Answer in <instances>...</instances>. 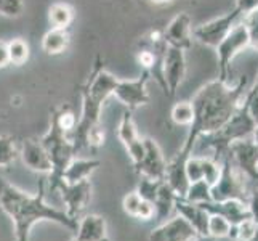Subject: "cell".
Listing matches in <instances>:
<instances>
[{"label":"cell","mask_w":258,"mask_h":241,"mask_svg":"<svg viewBox=\"0 0 258 241\" xmlns=\"http://www.w3.org/2000/svg\"><path fill=\"white\" fill-rule=\"evenodd\" d=\"M245 76H241V79L234 85L221 82L218 79L204 85L191 100L194 108V119L180 150L192 155L196 141L201 135L212 133L223 127L241 106L242 98L245 95Z\"/></svg>","instance_id":"cell-1"},{"label":"cell","mask_w":258,"mask_h":241,"mask_svg":"<svg viewBox=\"0 0 258 241\" xmlns=\"http://www.w3.org/2000/svg\"><path fill=\"white\" fill-rule=\"evenodd\" d=\"M47 178L40 182L37 195H28L18 186L0 178V209H2L15 224L16 241H29L32 227L42 220L55 222V224L74 230L77 220L71 219L64 211L50 206L45 203Z\"/></svg>","instance_id":"cell-2"},{"label":"cell","mask_w":258,"mask_h":241,"mask_svg":"<svg viewBox=\"0 0 258 241\" xmlns=\"http://www.w3.org/2000/svg\"><path fill=\"white\" fill-rule=\"evenodd\" d=\"M117 77L111 74L109 71L100 69L92 79V82H88L85 87V90L82 92V113L81 119L77 121V127L74 137L71 138V141L74 143L76 151H79L82 147H85V133L87 130L100 124V116L104 102L109 97H112V90L115 84H117Z\"/></svg>","instance_id":"cell-3"},{"label":"cell","mask_w":258,"mask_h":241,"mask_svg":"<svg viewBox=\"0 0 258 241\" xmlns=\"http://www.w3.org/2000/svg\"><path fill=\"white\" fill-rule=\"evenodd\" d=\"M256 124L253 122V119L250 118L247 110V105L241 103V106L236 110V113L231 116V119L225 124L223 127L212 132V133H206V135H201L198 138V141H201L202 148H212L213 150V159L221 163L228 155V148L233 141L237 140H244V138H250L252 133L255 130ZM196 141V143H198Z\"/></svg>","instance_id":"cell-4"},{"label":"cell","mask_w":258,"mask_h":241,"mask_svg":"<svg viewBox=\"0 0 258 241\" xmlns=\"http://www.w3.org/2000/svg\"><path fill=\"white\" fill-rule=\"evenodd\" d=\"M40 143L43 148L47 150V153L51 159L53 171L47 177L48 183V191H55V186L61 182V174L68 167V164L74 159V155L77 153L74 143L68 137V133H64L58 127V124L55 118H51L50 129L45 135L42 137Z\"/></svg>","instance_id":"cell-5"},{"label":"cell","mask_w":258,"mask_h":241,"mask_svg":"<svg viewBox=\"0 0 258 241\" xmlns=\"http://www.w3.org/2000/svg\"><path fill=\"white\" fill-rule=\"evenodd\" d=\"M247 180L241 172L237 171L233 164L229 155L221 159V174L215 185L210 186V196L212 201H226V200H239L247 204L248 193Z\"/></svg>","instance_id":"cell-6"},{"label":"cell","mask_w":258,"mask_h":241,"mask_svg":"<svg viewBox=\"0 0 258 241\" xmlns=\"http://www.w3.org/2000/svg\"><path fill=\"white\" fill-rule=\"evenodd\" d=\"M248 47V35L244 24L239 21L229 34L217 45V57H218V80L228 82L231 73V61L236 58L237 53L244 52Z\"/></svg>","instance_id":"cell-7"},{"label":"cell","mask_w":258,"mask_h":241,"mask_svg":"<svg viewBox=\"0 0 258 241\" xmlns=\"http://www.w3.org/2000/svg\"><path fill=\"white\" fill-rule=\"evenodd\" d=\"M241 18H242V13L239 12L237 8H234L233 12L198 26L196 29H192V37L196 40H199L201 43H204V45L217 49L218 43L226 37L229 31L234 28V24L239 23Z\"/></svg>","instance_id":"cell-8"},{"label":"cell","mask_w":258,"mask_h":241,"mask_svg":"<svg viewBox=\"0 0 258 241\" xmlns=\"http://www.w3.org/2000/svg\"><path fill=\"white\" fill-rule=\"evenodd\" d=\"M228 155L239 172L258 183V147L252 137L233 141L228 148Z\"/></svg>","instance_id":"cell-9"},{"label":"cell","mask_w":258,"mask_h":241,"mask_svg":"<svg viewBox=\"0 0 258 241\" xmlns=\"http://www.w3.org/2000/svg\"><path fill=\"white\" fill-rule=\"evenodd\" d=\"M55 190L61 193V198L64 201V212L74 220L82 216L92 198V182L88 178L77 183H66L64 180H61L55 186Z\"/></svg>","instance_id":"cell-10"},{"label":"cell","mask_w":258,"mask_h":241,"mask_svg":"<svg viewBox=\"0 0 258 241\" xmlns=\"http://www.w3.org/2000/svg\"><path fill=\"white\" fill-rule=\"evenodd\" d=\"M149 76H151L149 71H143V74L138 79H130V80L119 79L112 90V97L117 102H120L123 106H127L130 111L146 105L149 102V93L146 90Z\"/></svg>","instance_id":"cell-11"},{"label":"cell","mask_w":258,"mask_h":241,"mask_svg":"<svg viewBox=\"0 0 258 241\" xmlns=\"http://www.w3.org/2000/svg\"><path fill=\"white\" fill-rule=\"evenodd\" d=\"M162 79L165 84V93L168 97H175L180 88L183 79L186 76V57L184 50L167 47L162 58Z\"/></svg>","instance_id":"cell-12"},{"label":"cell","mask_w":258,"mask_h":241,"mask_svg":"<svg viewBox=\"0 0 258 241\" xmlns=\"http://www.w3.org/2000/svg\"><path fill=\"white\" fill-rule=\"evenodd\" d=\"M201 236L192 228L189 222H186L181 216L170 217L162 222L161 225L151 230L149 241H198Z\"/></svg>","instance_id":"cell-13"},{"label":"cell","mask_w":258,"mask_h":241,"mask_svg":"<svg viewBox=\"0 0 258 241\" xmlns=\"http://www.w3.org/2000/svg\"><path fill=\"white\" fill-rule=\"evenodd\" d=\"M135 171L151 180H164L167 163L159 145L153 138H145V155L140 163L133 164Z\"/></svg>","instance_id":"cell-14"},{"label":"cell","mask_w":258,"mask_h":241,"mask_svg":"<svg viewBox=\"0 0 258 241\" xmlns=\"http://www.w3.org/2000/svg\"><path fill=\"white\" fill-rule=\"evenodd\" d=\"M117 135H119V140L122 141V145L125 147L132 163L133 164L140 163L141 158L145 155V138H141L138 135V130H137L135 122H133L130 110L123 111L122 114L119 127H117Z\"/></svg>","instance_id":"cell-15"},{"label":"cell","mask_w":258,"mask_h":241,"mask_svg":"<svg viewBox=\"0 0 258 241\" xmlns=\"http://www.w3.org/2000/svg\"><path fill=\"white\" fill-rule=\"evenodd\" d=\"M164 39L168 47L189 50L192 45V28L188 13H178L164 29Z\"/></svg>","instance_id":"cell-16"},{"label":"cell","mask_w":258,"mask_h":241,"mask_svg":"<svg viewBox=\"0 0 258 241\" xmlns=\"http://www.w3.org/2000/svg\"><path fill=\"white\" fill-rule=\"evenodd\" d=\"M20 156L23 159L24 166L39 174H50L53 171L51 159L47 153V150L37 140L28 138L23 141Z\"/></svg>","instance_id":"cell-17"},{"label":"cell","mask_w":258,"mask_h":241,"mask_svg":"<svg viewBox=\"0 0 258 241\" xmlns=\"http://www.w3.org/2000/svg\"><path fill=\"white\" fill-rule=\"evenodd\" d=\"M191 155L184 153L183 150H180L178 153L168 161L165 167V178L164 180L172 186V190L178 198H184L186 191L189 188V180L186 177V159Z\"/></svg>","instance_id":"cell-18"},{"label":"cell","mask_w":258,"mask_h":241,"mask_svg":"<svg viewBox=\"0 0 258 241\" xmlns=\"http://www.w3.org/2000/svg\"><path fill=\"white\" fill-rule=\"evenodd\" d=\"M175 211L178 216H181L186 222H189L192 228L198 231L201 238H209L207 235V224L210 214L204 209L201 204L191 203L184 198H176L175 201Z\"/></svg>","instance_id":"cell-19"},{"label":"cell","mask_w":258,"mask_h":241,"mask_svg":"<svg viewBox=\"0 0 258 241\" xmlns=\"http://www.w3.org/2000/svg\"><path fill=\"white\" fill-rule=\"evenodd\" d=\"M201 206L209 214H220V216H223L231 225H237L239 222H242L245 219H252L250 212L247 209V204L239 200L206 201L201 203Z\"/></svg>","instance_id":"cell-20"},{"label":"cell","mask_w":258,"mask_h":241,"mask_svg":"<svg viewBox=\"0 0 258 241\" xmlns=\"http://www.w3.org/2000/svg\"><path fill=\"white\" fill-rule=\"evenodd\" d=\"M108 236V225L103 216L87 214L77 222L76 241H101Z\"/></svg>","instance_id":"cell-21"},{"label":"cell","mask_w":258,"mask_h":241,"mask_svg":"<svg viewBox=\"0 0 258 241\" xmlns=\"http://www.w3.org/2000/svg\"><path fill=\"white\" fill-rule=\"evenodd\" d=\"M100 166H101L100 159L74 158L63 171V174H61V180H64L66 183H77V182L87 180Z\"/></svg>","instance_id":"cell-22"},{"label":"cell","mask_w":258,"mask_h":241,"mask_svg":"<svg viewBox=\"0 0 258 241\" xmlns=\"http://www.w3.org/2000/svg\"><path fill=\"white\" fill-rule=\"evenodd\" d=\"M178 196L172 190V186L168 185L165 180H162L161 186H159L157 196L154 200V208H156V217L159 220H167L170 217V214L175 211V201Z\"/></svg>","instance_id":"cell-23"},{"label":"cell","mask_w":258,"mask_h":241,"mask_svg":"<svg viewBox=\"0 0 258 241\" xmlns=\"http://www.w3.org/2000/svg\"><path fill=\"white\" fill-rule=\"evenodd\" d=\"M69 32L66 29H56L51 28L42 39V50L47 55H59L69 47Z\"/></svg>","instance_id":"cell-24"},{"label":"cell","mask_w":258,"mask_h":241,"mask_svg":"<svg viewBox=\"0 0 258 241\" xmlns=\"http://www.w3.org/2000/svg\"><path fill=\"white\" fill-rule=\"evenodd\" d=\"M73 20H74V10L68 4L58 2L48 8V21L51 24V28L68 29V26L73 23Z\"/></svg>","instance_id":"cell-25"},{"label":"cell","mask_w":258,"mask_h":241,"mask_svg":"<svg viewBox=\"0 0 258 241\" xmlns=\"http://www.w3.org/2000/svg\"><path fill=\"white\" fill-rule=\"evenodd\" d=\"M8 57H10V65L21 66L29 58V45L28 42L21 37H16L8 42Z\"/></svg>","instance_id":"cell-26"},{"label":"cell","mask_w":258,"mask_h":241,"mask_svg":"<svg viewBox=\"0 0 258 241\" xmlns=\"http://www.w3.org/2000/svg\"><path fill=\"white\" fill-rule=\"evenodd\" d=\"M231 227L233 225H231L223 216H220V214H210L209 224H207V235L209 238H213V239L228 238Z\"/></svg>","instance_id":"cell-27"},{"label":"cell","mask_w":258,"mask_h":241,"mask_svg":"<svg viewBox=\"0 0 258 241\" xmlns=\"http://www.w3.org/2000/svg\"><path fill=\"white\" fill-rule=\"evenodd\" d=\"M18 156H20V151L16 148L15 138L10 135H0V167L10 166Z\"/></svg>","instance_id":"cell-28"},{"label":"cell","mask_w":258,"mask_h":241,"mask_svg":"<svg viewBox=\"0 0 258 241\" xmlns=\"http://www.w3.org/2000/svg\"><path fill=\"white\" fill-rule=\"evenodd\" d=\"M172 121L176 126H191L194 119V108L191 102H178L170 113Z\"/></svg>","instance_id":"cell-29"},{"label":"cell","mask_w":258,"mask_h":241,"mask_svg":"<svg viewBox=\"0 0 258 241\" xmlns=\"http://www.w3.org/2000/svg\"><path fill=\"white\" fill-rule=\"evenodd\" d=\"M184 200H188L191 203H206V201H212V196H210V185L206 180H199V182H194L189 183V188L184 195Z\"/></svg>","instance_id":"cell-30"},{"label":"cell","mask_w":258,"mask_h":241,"mask_svg":"<svg viewBox=\"0 0 258 241\" xmlns=\"http://www.w3.org/2000/svg\"><path fill=\"white\" fill-rule=\"evenodd\" d=\"M248 35V47L258 52V8L241 18Z\"/></svg>","instance_id":"cell-31"},{"label":"cell","mask_w":258,"mask_h":241,"mask_svg":"<svg viewBox=\"0 0 258 241\" xmlns=\"http://www.w3.org/2000/svg\"><path fill=\"white\" fill-rule=\"evenodd\" d=\"M202 158V175H204V180H206L210 186L215 185L217 180L220 178L221 174V163L215 161L213 158Z\"/></svg>","instance_id":"cell-32"},{"label":"cell","mask_w":258,"mask_h":241,"mask_svg":"<svg viewBox=\"0 0 258 241\" xmlns=\"http://www.w3.org/2000/svg\"><path fill=\"white\" fill-rule=\"evenodd\" d=\"M53 118H55L56 124H58V127L63 130L64 133H71V132H74L76 127H77V116L71 111V110H59L58 113L53 114Z\"/></svg>","instance_id":"cell-33"},{"label":"cell","mask_w":258,"mask_h":241,"mask_svg":"<svg viewBox=\"0 0 258 241\" xmlns=\"http://www.w3.org/2000/svg\"><path fill=\"white\" fill-rule=\"evenodd\" d=\"M161 183H162V180H151V178L143 177V180L140 182L137 191H138V195L141 196V200L149 201V203H154Z\"/></svg>","instance_id":"cell-34"},{"label":"cell","mask_w":258,"mask_h":241,"mask_svg":"<svg viewBox=\"0 0 258 241\" xmlns=\"http://www.w3.org/2000/svg\"><path fill=\"white\" fill-rule=\"evenodd\" d=\"M186 177H188L189 183L204 180L202 175V158L201 156H189L186 159Z\"/></svg>","instance_id":"cell-35"},{"label":"cell","mask_w":258,"mask_h":241,"mask_svg":"<svg viewBox=\"0 0 258 241\" xmlns=\"http://www.w3.org/2000/svg\"><path fill=\"white\" fill-rule=\"evenodd\" d=\"M24 12V0H0V15L18 18Z\"/></svg>","instance_id":"cell-36"},{"label":"cell","mask_w":258,"mask_h":241,"mask_svg":"<svg viewBox=\"0 0 258 241\" xmlns=\"http://www.w3.org/2000/svg\"><path fill=\"white\" fill-rule=\"evenodd\" d=\"M106 141V132L104 129L96 124V126L90 127L85 133V147H90V148H100L104 145Z\"/></svg>","instance_id":"cell-37"},{"label":"cell","mask_w":258,"mask_h":241,"mask_svg":"<svg viewBox=\"0 0 258 241\" xmlns=\"http://www.w3.org/2000/svg\"><path fill=\"white\" fill-rule=\"evenodd\" d=\"M141 196L138 195V191H132V193H127L125 196H123L122 200V208H123V212L127 214V216H132L135 217L137 216V211L140 208L141 204Z\"/></svg>","instance_id":"cell-38"},{"label":"cell","mask_w":258,"mask_h":241,"mask_svg":"<svg viewBox=\"0 0 258 241\" xmlns=\"http://www.w3.org/2000/svg\"><path fill=\"white\" fill-rule=\"evenodd\" d=\"M242 100L247 105V110H248V114H250V118L253 119L255 124H258V90L255 87H252V90H248L244 95Z\"/></svg>","instance_id":"cell-39"},{"label":"cell","mask_w":258,"mask_h":241,"mask_svg":"<svg viewBox=\"0 0 258 241\" xmlns=\"http://www.w3.org/2000/svg\"><path fill=\"white\" fill-rule=\"evenodd\" d=\"M156 216V208H154V204L153 203H149V201H141V204H140V208H138V211H137V216H135V219H138V220H143V222H148V220H151Z\"/></svg>","instance_id":"cell-40"},{"label":"cell","mask_w":258,"mask_h":241,"mask_svg":"<svg viewBox=\"0 0 258 241\" xmlns=\"http://www.w3.org/2000/svg\"><path fill=\"white\" fill-rule=\"evenodd\" d=\"M247 209L250 212V217L255 224H258V183L253 190L248 193V200H247Z\"/></svg>","instance_id":"cell-41"},{"label":"cell","mask_w":258,"mask_h":241,"mask_svg":"<svg viewBox=\"0 0 258 241\" xmlns=\"http://www.w3.org/2000/svg\"><path fill=\"white\" fill-rule=\"evenodd\" d=\"M236 8L244 15L250 13L258 8V0H236Z\"/></svg>","instance_id":"cell-42"},{"label":"cell","mask_w":258,"mask_h":241,"mask_svg":"<svg viewBox=\"0 0 258 241\" xmlns=\"http://www.w3.org/2000/svg\"><path fill=\"white\" fill-rule=\"evenodd\" d=\"M10 65V57H8V42L0 40V69Z\"/></svg>","instance_id":"cell-43"},{"label":"cell","mask_w":258,"mask_h":241,"mask_svg":"<svg viewBox=\"0 0 258 241\" xmlns=\"http://www.w3.org/2000/svg\"><path fill=\"white\" fill-rule=\"evenodd\" d=\"M149 2L154 5H168V4H172L173 0H149Z\"/></svg>","instance_id":"cell-44"},{"label":"cell","mask_w":258,"mask_h":241,"mask_svg":"<svg viewBox=\"0 0 258 241\" xmlns=\"http://www.w3.org/2000/svg\"><path fill=\"white\" fill-rule=\"evenodd\" d=\"M252 140L255 141V145L258 147V124L255 126V130H253V133H252Z\"/></svg>","instance_id":"cell-45"},{"label":"cell","mask_w":258,"mask_h":241,"mask_svg":"<svg viewBox=\"0 0 258 241\" xmlns=\"http://www.w3.org/2000/svg\"><path fill=\"white\" fill-rule=\"evenodd\" d=\"M253 87L258 90V73H256V79H255V84H253Z\"/></svg>","instance_id":"cell-46"},{"label":"cell","mask_w":258,"mask_h":241,"mask_svg":"<svg viewBox=\"0 0 258 241\" xmlns=\"http://www.w3.org/2000/svg\"><path fill=\"white\" fill-rule=\"evenodd\" d=\"M252 241H258V227H256V233H255V236H253Z\"/></svg>","instance_id":"cell-47"},{"label":"cell","mask_w":258,"mask_h":241,"mask_svg":"<svg viewBox=\"0 0 258 241\" xmlns=\"http://www.w3.org/2000/svg\"><path fill=\"white\" fill-rule=\"evenodd\" d=\"M71 241H76V239H71ZM101 241H109V238L106 236V238H104V239H101Z\"/></svg>","instance_id":"cell-48"},{"label":"cell","mask_w":258,"mask_h":241,"mask_svg":"<svg viewBox=\"0 0 258 241\" xmlns=\"http://www.w3.org/2000/svg\"><path fill=\"white\" fill-rule=\"evenodd\" d=\"M198 241H199V239H198Z\"/></svg>","instance_id":"cell-49"}]
</instances>
